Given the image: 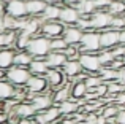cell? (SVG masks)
Returning <instances> with one entry per match:
<instances>
[{
  "label": "cell",
  "mask_w": 125,
  "mask_h": 124,
  "mask_svg": "<svg viewBox=\"0 0 125 124\" xmlns=\"http://www.w3.org/2000/svg\"><path fill=\"white\" fill-rule=\"evenodd\" d=\"M16 94V86L10 83L8 80H0V102H6V100L13 99Z\"/></svg>",
  "instance_id": "44dd1931"
},
{
  "label": "cell",
  "mask_w": 125,
  "mask_h": 124,
  "mask_svg": "<svg viewBox=\"0 0 125 124\" xmlns=\"http://www.w3.org/2000/svg\"><path fill=\"white\" fill-rule=\"evenodd\" d=\"M98 57H100V62H101V65H103V67L111 65V62L116 59L111 50H100V51H98Z\"/></svg>",
  "instance_id": "836d02e7"
},
{
  "label": "cell",
  "mask_w": 125,
  "mask_h": 124,
  "mask_svg": "<svg viewBox=\"0 0 125 124\" xmlns=\"http://www.w3.org/2000/svg\"><path fill=\"white\" fill-rule=\"evenodd\" d=\"M44 76H46L48 84H49V87H51L52 91L59 89L60 86H63V84H67V83H70V80L65 76V73H63L62 68H49V70L46 72Z\"/></svg>",
  "instance_id": "8fae6325"
},
{
  "label": "cell",
  "mask_w": 125,
  "mask_h": 124,
  "mask_svg": "<svg viewBox=\"0 0 125 124\" xmlns=\"http://www.w3.org/2000/svg\"><path fill=\"white\" fill-rule=\"evenodd\" d=\"M114 123H117V124H125V108H119L116 118H114Z\"/></svg>",
  "instance_id": "b9f144b4"
},
{
  "label": "cell",
  "mask_w": 125,
  "mask_h": 124,
  "mask_svg": "<svg viewBox=\"0 0 125 124\" xmlns=\"http://www.w3.org/2000/svg\"><path fill=\"white\" fill-rule=\"evenodd\" d=\"M79 107H81L79 100L73 99V97H70V99H67V100H63V102L59 103V108H60L62 116H73L74 113L79 110Z\"/></svg>",
  "instance_id": "ffe728a7"
},
{
  "label": "cell",
  "mask_w": 125,
  "mask_h": 124,
  "mask_svg": "<svg viewBox=\"0 0 125 124\" xmlns=\"http://www.w3.org/2000/svg\"><path fill=\"white\" fill-rule=\"evenodd\" d=\"M111 27L116 29V30H122V29H125V14H122V16H113Z\"/></svg>",
  "instance_id": "74e56055"
},
{
  "label": "cell",
  "mask_w": 125,
  "mask_h": 124,
  "mask_svg": "<svg viewBox=\"0 0 125 124\" xmlns=\"http://www.w3.org/2000/svg\"><path fill=\"white\" fill-rule=\"evenodd\" d=\"M27 51L32 54L33 57L40 59V57H46L51 51V40L46 38L44 35L38 34L35 37L30 38V43L27 46Z\"/></svg>",
  "instance_id": "6da1fadb"
},
{
  "label": "cell",
  "mask_w": 125,
  "mask_h": 124,
  "mask_svg": "<svg viewBox=\"0 0 125 124\" xmlns=\"http://www.w3.org/2000/svg\"><path fill=\"white\" fill-rule=\"evenodd\" d=\"M25 6H27V14L32 18H40L48 6L46 0H25Z\"/></svg>",
  "instance_id": "ac0fdd59"
},
{
  "label": "cell",
  "mask_w": 125,
  "mask_h": 124,
  "mask_svg": "<svg viewBox=\"0 0 125 124\" xmlns=\"http://www.w3.org/2000/svg\"><path fill=\"white\" fill-rule=\"evenodd\" d=\"M106 10L113 16H122V14H125V2L124 0H111L109 6Z\"/></svg>",
  "instance_id": "f1b7e54d"
},
{
  "label": "cell",
  "mask_w": 125,
  "mask_h": 124,
  "mask_svg": "<svg viewBox=\"0 0 125 124\" xmlns=\"http://www.w3.org/2000/svg\"><path fill=\"white\" fill-rule=\"evenodd\" d=\"M120 43V32L109 27L100 32V45L101 50H113L114 46Z\"/></svg>",
  "instance_id": "52a82bcc"
},
{
  "label": "cell",
  "mask_w": 125,
  "mask_h": 124,
  "mask_svg": "<svg viewBox=\"0 0 125 124\" xmlns=\"http://www.w3.org/2000/svg\"><path fill=\"white\" fill-rule=\"evenodd\" d=\"M5 14L11 16V18L21 19L25 18L27 14V6H25V0H11L5 5Z\"/></svg>",
  "instance_id": "4fadbf2b"
},
{
  "label": "cell",
  "mask_w": 125,
  "mask_h": 124,
  "mask_svg": "<svg viewBox=\"0 0 125 124\" xmlns=\"http://www.w3.org/2000/svg\"><path fill=\"white\" fill-rule=\"evenodd\" d=\"M14 48H0V68L8 70L10 67L14 65Z\"/></svg>",
  "instance_id": "d6986e66"
},
{
  "label": "cell",
  "mask_w": 125,
  "mask_h": 124,
  "mask_svg": "<svg viewBox=\"0 0 125 124\" xmlns=\"http://www.w3.org/2000/svg\"><path fill=\"white\" fill-rule=\"evenodd\" d=\"M74 6H76L78 11L81 13V16H90L92 13L97 11L94 0H79L78 3H74Z\"/></svg>",
  "instance_id": "83f0119b"
},
{
  "label": "cell",
  "mask_w": 125,
  "mask_h": 124,
  "mask_svg": "<svg viewBox=\"0 0 125 124\" xmlns=\"http://www.w3.org/2000/svg\"><path fill=\"white\" fill-rule=\"evenodd\" d=\"M94 3H95V8L97 10H106L109 6L111 0H94Z\"/></svg>",
  "instance_id": "60d3db41"
},
{
  "label": "cell",
  "mask_w": 125,
  "mask_h": 124,
  "mask_svg": "<svg viewBox=\"0 0 125 124\" xmlns=\"http://www.w3.org/2000/svg\"><path fill=\"white\" fill-rule=\"evenodd\" d=\"M79 62L84 72H87V73H98L103 67L100 62V57H98V53H81Z\"/></svg>",
  "instance_id": "8992f818"
},
{
  "label": "cell",
  "mask_w": 125,
  "mask_h": 124,
  "mask_svg": "<svg viewBox=\"0 0 125 124\" xmlns=\"http://www.w3.org/2000/svg\"><path fill=\"white\" fill-rule=\"evenodd\" d=\"M101 50L100 45V32L98 30H85L83 34V38H81L79 43V51L81 53H98Z\"/></svg>",
  "instance_id": "7a4b0ae2"
},
{
  "label": "cell",
  "mask_w": 125,
  "mask_h": 124,
  "mask_svg": "<svg viewBox=\"0 0 125 124\" xmlns=\"http://www.w3.org/2000/svg\"><path fill=\"white\" fill-rule=\"evenodd\" d=\"M0 124H11V123H8V121H5V123H0Z\"/></svg>",
  "instance_id": "f907efd6"
},
{
  "label": "cell",
  "mask_w": 125,
  "mask_h": 124,
  "mask_svg": "<svg viewBox=\"0 0 125 124\" xmlns=\"http://www.w3.org/2000/svg\"><path fill=\"white\" fill-rule=\"evenodd\" d=\"M32 105L35 107V110L38 112H44V110H48L49 107L54 105V100H52V89L49 87L46 92H41V94H35L33 99L30 100Z\"/></svg>",
  "instance_id": "7c38bea8"
},
{
  "label": "cell",
  "mask_w": 125,
  "mask_h": 124,
  "mask_svg": "<svg viewBox=\"0 0 125 124\" xmlns=\"http://www.w3.org/2000/svg\"><path fill=\"white\" fill-rule=\"evenodd\" d=\"M70 97H71V83H67L63 86H60L59 89L52 91V100H54L55 105H59L60 102L70 99Z\"/></svg>",
  "instance_id": "7402d4cb"
},
{
  "label": "cell",
  "mask_w": 125,
  "mask_h": 124,
  "mask_svg": "<svg viewBox=\"0 0 125 124\" xmlns=\"http://www.w3.org/2000/svg\"><path fill=\"white\" fill-rule=\"evenodd\" d=\"M120 32V45H125V29H122Z\"/></svg>",
  "instance_id": "7dc6e473"
},
{
  "label": "cell",
  "mask_w": 125,
  "mask_h": 124,
  "mask_svg": "<svg viewBox=\"0 0 125 124\" xmlns=\"http://www.w3.org/2000/svg\"><path fill=\"white\" fill-rule=\"evenodd\" d=\"M32 61H33V56H32V54L29 53L27 50H16V54H14V65L29 67Z\"/></svg>",
  "instance_id": "4316f807"
},
{
  "label": "cell",
  "mask_w": 125,
  "mask_h": 124,
  "mask_svg": "<svg viewBox=\"0 0 125 124\" xmlns=\"http://www.w3.org/2000/svg\"><path fill=\"white\" fill-rule=\"evenodd\" d=\"M83 34H84V30L79 29L76 24H74V25H65L62 37L65 38V41H67L68 45H76V46H78V45L81 43Z\"/></svg>",
  "instance_id": "9a60e30c"
},
{
  "label": "cell",
  "mask_w": 125,
  "mask_h": 124,
  "mask_svg": "<svg viewBox=\"0 0 125 124\" xmlns=\"http://www.w3.org/2000/svg\"><path fill=\"white\" fill-rule=\"evenodd\" d=\"M98 75L101 76V80H103L104 83H109V81L117 80V70L111 68L109 65H106V67H101V70L98 72Z\"/></svg>",
  "instance_id": "4dcf8cb0"
},
{
  "label": "cell",
  "mask_w": 125,
  "mask_h": 124,
  "mask_svg": "<svg viewBox=\"0 0 125 124\" xmlns=\"http://www.w3.org/2000/svg\"><path fill=\"white\" fill-rule=\"evenodd\" d=\"M89 87L85 84V81H73L71 83V97L76 100H83L87 94Z\"/></svg>",
  "instance_id": "484cf974"
},
{
  "label": "cell",
  "mask_w": 125,
  "mask_h": 124,
  "mask_svg": "<svg viewBox=\"0 0 125 124\" xmlns=\"http://www.w3.org/2000/svg\"><path fill=\"white\" fill-rule=\"evenodd\" d=\"M122 91H125V84H122L119 80H114V81H109V83H108V96L114 97L116 94L122 92Z\"/></svg>",
  "instance_id": "d6a6232c"
},
{
  "label": "cell",
  "mask_w": 125,
  "mask_h": 124,
  "mask_svg": "<svg viewBox=\"0 0 125 124\" xmlns=\"http://www.w3.org/2000/svg\"><path fill=\"white\" fill-rule=\"evenodd\" d=\"M79 0H63V3H67V5H74V3H78Z\"/></svg>",
  "instance_id": "c3c4849f"
},
{
  "label": "cell",
  "mask_w": 125,
  "mask_h": 124,
  "mask_svg": "<svg viewBox=\"0 0 125 124\" xmlns=\"http://www.w3.org/2000/svg\"><path fill=\"white\" fill-rule=\"evenodd\" d=\"M46 3H49V5H65L63 0H46Z\"/></svg>",
  "instance_id": "f6af8a7d"
},
{
  "label": "cell",
  "mask_w": 125,
  "mask_h": 124,
  "mask_svg": "<svg viewBox=\"0 0 125 124\" xmlns=\"http://www.w3.org/2000/svg\"><path fill=\"white\" fill-rule=\"evenodd\" d=\"M113 103H114V105H117L119 108H125V91H122V92H119V94L114 96Z\"/></svg>",
  "instance_id": "f35d334b"
},
{
  "label": "cell",
  "mask_w": 125,
  "mask_h": 124,
  "mask_svg": "<svg viewBox=\"0 0 125 124\" xmlns=\"http://www.w3.org/2000/svg\"><path fill=\"white\" fill-rule=\"evenodd\" d=\"M30 35L25 32L19 30L18 32V38H16V50H27L29 43H30Z\"/></svg>",
  "instance_id": "1f68e13d"
},
{
  "label": "cell",
  "mask_w": 125,
  "mask_h": 124,
  "mask_svg": "<svg viewBox=\"0 0 125 124\" xmlns=\"http://www.w3.org/2000/svg\"><path fill=\"white\" fill-rule=\"evenodd\" d=\"M60 10H62L60 5H49L48 3V6L43 11V14L40 16L41 21H57L60 18Z\"/></svg>",
  "instance_id": "d4e9b609"
},
{
  "label": "cell",
  "mask_w": 125,
  "mask_h": 124,
  "mask_svg": "<svg viewBox=\"0 0 125 124\" xmlns=\"http://www.w3.org/2000/svg\"><path fill=\"white\" fill-rule=\"evenodd\" d=\"M63 54L67 56V59H79L81 51H79V45H68L63 50Z\"/></svg>",
  "instance_id": "8d00e7d4"
},
{
  "label": "cell",
  "mask_w": 125,
  "mask_h": 124,
  "mask_svg": "<svg viewBox=\"0 0 125 124\" xmlns=\"http://www.w3.org/2000/svg\"><path fill=\"white\" fill-rule=\"evenodd\" d=\"M63 29H65V24L57 21H43L41 22V27H40V34L44 35L46 38H55V37H60L63 34Z\"/></svg>",
  "instance_id": "ba28073f"
},
{
  "label": "cell",
  "mask_w": 125,
  "mask_h": 124,
  "mask_svg": "<svg viewBox=\"0 0 125 124\" xmlns=\"http://www.w3.org/2000/svg\"><path fill=\"white\" fill-rule=\"evenodd\" d=\"M29 70H30L32 75H46V72L49 70V67H48V64H46L44 57H40V59L33 57V61L29 65Z\"/></svg>",
  "instance_id": "cb8c5ba5"
},
{
  "label": "cell",
  "mask_w": 125,
  "mask_h": 124,
  "mask_svg": "<svg viewBox=\"0 0 125 124\" xmlns=\"http://www.w3.org/2000/svg\"><path fill=\"white\" fill-rule=\"evenodd\" d=\"M25 89H27V92L35 96V94L46 92L49 89V84H48V80H46L44 75H32L29 78L27 84H25Z\"/></svg>",
  "instance_id": "9c48e42d"
},
{
  "label": "cell",
  "mask_w": 125,
  "mask_h": 124,
  "mask_svg": "<svg viewBox=\"0 0 125 124\" xmlns=\"http://www.w3.org/2000/svg\"><path fill=\"white\" fill-rule=\"evenodd\" d=\"M124 2H125V0H124Z\"/></svg>",
  "instance_id": "f5cc1de1"
},
{
  "label": "cell",
  "mask_w": 125,
  "mask_h": 124,
  "mask_svg": "<svg viewBox=\"0 0 125 124\" xmlns=\"http://www.w3.org/2000/svg\"><path fill=\"white\" fill-rule=\"evenodd\" d=\"M60 118H62L60 108H59V105L54 103L52 107H49L44 112H38L37 115L33 116V121H35V124H54Z\"/></svg>",
  "instance_id": "5b68a950"
},
{
  "label": "cell",
  "mask_w": 125,
  "mask_h": 124,
  "mask_svg": "<svg viewBox=\"0 0 125 124\" xmlns=\"http://www.w3.org/2000/svg\"><path fill=\"white\" fill-rule=\"evenodd\" d=\"M117 80H119L122 84H125V67H122L119 72H117Z\"/></svg>",
  "instance_id": "ee69618b"
},
{
  "label": "cell",
  "mask_w": 125,
  "mask_h": 124,
  "mask_svg": "<svg viewBox=\"0 0 125 124\" xmlns=\"http://www.w3.org/2000/svg\"><path fill=\"white\" fill-rule=\"evenodd\" d=\"M54 124H78V123L74 121L71 116H62V118L59 119V121H55Z\"/></svg>",
  "instance_id": "7bdbcfd3"
},
{
  "label": "cell",
  "mask_w": 125,
  "mask_h": 124,
  "mask_svg": "<svg viewBox=\"0 0 125 124\" xmlns=\"http://www.w3.org/2000/svg\"><path fill=\"white\" fill-rule=\"evenodd\" d=\"M79 124H83V123H79Z\"/></svg>",
  "instance_id": "816d5d0a"
},
{
  "label": "cell",
  "mask_w": 125,
  "mask_h": 124,
  "mask_svg": "<svg viewBox=\"0 0 125 124\" xmlns=\"http://www.w3.org/2000/svg\"><path fill=\"white\" fill-rule=\"evenodd\" d=\"M79 18H81V13L78 11V8L74 5H67V3L62 5L60 18H59L60 22H63L65 25H74Z\"/></svg>",
  "instance_id": "5bb4252c"
},
{
  "label": "cell",
  "mask_w": 125,
  "mask_h": 124,
  "mask_svg": "<svg viewBox=\"0 0 125 124\" xmlns=\"http://www.w3.org/2000/svg\"><path fill=\"white\" fill-rule=\"evenodd\" d=\"M97 121H98V113H85L83 124H97Z\"/></svg>",
  "instance_id": "ab89813d"
},
{
  "label": "cell",
  "mask_w": 125,
  "mask_h": 124,
  "mask_svg": "<svg viewBox=\"0 0 125 124\" xmlns=\"http://www.w3.org/2000/svg\"><path fill=\"white\" fill-rule=\"evenodd\" d=\"M101 83H103V80H101V76L98 73H89L87 78H85V84H87L89 89H95Z\"/></svg>",
  "instance_id": "e575fe53"
},
{
  "label": "cell",
  "mask_w": 125,
  "mask_h": 124,
  "mask_svg": "<svg viewBox=\"0 0 125 124\" xmlns=\"http://www.w3.org/2000/svg\"><path fill=\"white\" fill-rule=\"evenodd\" d=\"M62 70H63L65 76H67L68 80L71 81L74 76H78L79 73H83V72H84V68H83V65H81L79 59H68V61L63 64Z\"/></svg>",
  "instance_id": "2e32d148"
},
{
  "label": "cell",
  "mask_w": 125,
  "mask_h": 124,
  "mask_svg": "<svg viewBox=\"0 0 125 124\" xmlns=\"http://www.w3.org/2000/svg\"><path fill=\"white\" fill-rule=\"evenodd\" d=\"M46 64L49 68H62L63 64L67 62V56L63 54V51H49V54L44 57Z\"/></svg>",
  "instance_id": "e0dca14e"
},
{
  "label": "cell",
  "mask_w": 125,
  "mask_h": 124,
  "mask_svg": "<svg viewBox=\"0 0 125 124\" xmlns=\"http://www.w3.org/2000/svg\"><path fill=\"white\" fill-rule=\"evenodd\" d=\"M10 113L16 115L19 119H32L35 115H37V110H35L33 105H32L30 100H22V102L16 103V105L10 110Z\"/></svg>",
  "instance_id": "30bf717a"
},
{
  "label": "cell",
  "mask_w": 125,
  "mask_h": 124,
  "mask_svg": "<svg viewBox=\"0 0 125 124\" xmlns=\"http://www.w3.org/2000/svg\"><path fill=\"white\" fill-rule=\"evenodd\" d=\"M67 46H68V43L65 41V38L62 35L55 37V38H51V51H63Z\"/></svg>",
  "instance_id": "d590c367"
},
{
  "label": "cell",
  "mask_w": 125,
  "mask_h": 124,
  "mask_svg": "<svg viewBox=\"0 0 125 124\" xmlns=\"http://www.w3.org/2000/svg\"><path fill=\"white\" fill-rule=\"evenodd\" d=\"M111 21H113V14L108 13V10H97L95 13L90 14V27L98 32L109 29Z\"/></svg>",
  "instance_id": "277c9868"
},
{
  "label": "cell",
  "mask_w": 125,
  "mask_h": 124,
  "mask_svg": "<svg viewBox=\"0 0 125 124\" xmlns=\"http://www.w3.org/2000/svg\"><path fill=\"white\" fill-rule=\"evenodd\" d=\"M117 112H119V107L117 105H114V103H106V105L101 108L100 115H103L109 123H114V118H116Z\"/></svg>",
  "instance_id": "f546056e"
},
{
  "label": "cell",
  "mask_w": 125,
  "mask_h": 124,
  "mask_svg": "<svg viewBox=\"0 0 125 124\" xmlns=\"http://www.w3.org/2000/svg\"><path fill=\"white\" fill-rule=\"evenodd\" d=\"M18 124H35V121H33V118L32 119H19Z\"/></svg>",
  "instance_id": "bcb514c9"
},
{
  "label": "cell",
  "mask_w": 125,
  "mask_h": 124,
  "mask_svg": "<svg viewBox=\"0 0 125 124\" xmlns=\"http://www.w3.org/2000/svg\"><path fill=\"white\" fill-rule=\"evenodd\" d=\"M0 2H2V3H5V5H6V3H8V2H11V0H0Z\"/></svg>",
  "instance_id": "681fc988"
},
{
  "label": "cell",
  "mask_w": 125,
  "mask_h": 124,
  "mask_svg": "<svg viewBox=\"0 0 125 124\" xmlns=\"http://www.w3.org/2000/svg\"><path fill=\"white\" fill-rule=\"evenodd\" d=\"M16 38H18V30L0 32V48H14L16 50Z\"/></svg>",
  "instance_id": "603a6c76"
},
{
  "label": "cell",
  "mask_w": 125,
  "mask_h": 124,
  "mask_svg": "<svg viewBox=\"0 0 125 124\" xmlns=\"http://www.w3.org/2000/svg\"><path fill=\"white\" fill-rule=\"evenodd\" d=\"M32 76L29 67H21V65H13L6 70V80L13 83L14 86H25L29 78Z\"/></svg>",
  "instance_id": "3957f363"
}]
</instances>
